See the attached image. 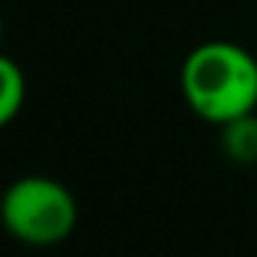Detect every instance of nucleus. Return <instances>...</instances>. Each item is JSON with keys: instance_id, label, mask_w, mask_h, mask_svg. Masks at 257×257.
Masks as SVG:
<instances>
[{"instance_id": "f257e3e1", "label": "nucleus", "mask_w": 257, "mask_h": 257, "mask_svg": "<svg viewBox=\"0 0 257 257\" xmlns=\"http://www.w3.org/2000/svg\"><path fill=\"white\" fill-rule=\"evenodd\" d=\"M180 87L200 120L221 126L257 108V57L236 42H203L183 60Z\"/></svg>"}, {"instance_id": "f03ea898", "label": "nucleus", "mask_w": 257, "mask_h": 257, "mask_svg": "<svg viewBox=\"0 0 257 257\" xmlns=\"http://www.w3.org/2000/svg\"><path fill=\"white\" fill-rule=\"evenodd\" d=\"M0 224L24 245H57L78 224V203L63 183L30 174L6 186L0 197Z\"/></svg>"}, {"instance_id": "7ed1b4c3", "label": "nucleus", "mask_w": 257, "mask_h": 257, "mask_svg": "<svg viewBox=\"0 0 257 257\" xmlns=\"http://www.w3.org/2000/svg\"><path fill=\"white\" fill-rule=\"evenodd\" d=\"M218 147L233 165H257V111L221 123Z\"/></svg>"}, {"instance_id": "20e7f679", "label": "nucleus", "mask_w": 257, "mask_h": 257, "mask_svg": "<svg viewBox=\"0 0 257 257\" xmlns=\"http://www.w3.org/2000/svg\"><path fill=\"white\" fill-rule=\"evenodd\" d=\"M24 96H27V81H24L21 66L12 57L0 54V128L18 117Z\"/></svg>"}, {"instance_id": "39448f33", "label": "nucleus", "mask_w": 257, "mask_h": 257, "mask_svg": "<svg viewBox=\"0 0 257 257\" xmlns=\"http://www.w3.org/2000/svg\"><path fill=\"white\" fill-rule=\"evenodd\" d=\"M0 39H3V18H0Z\"/></svg>"}]
</instances>
